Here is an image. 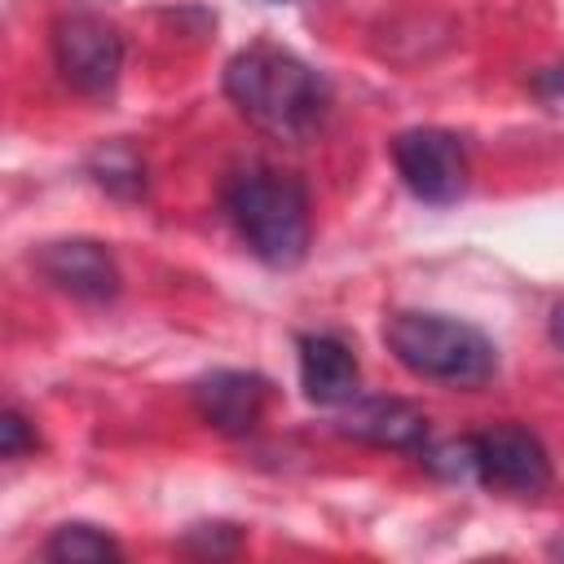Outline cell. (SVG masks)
I'll use <instances>...</instances> for the list:
<instances>
[{
  "instance_id": "obj_10",
  "label": "cell",
  "mask_w": 564,
  "mask_h": 564,
  "mask_svg": "<svg viewBox=\"0 0 564 564\" xmlns=\"http://www.w3.org/2000/svg\"><path fill=\"white\" fill-rule=\"evenodd\" d=\"M300 388L313 405H348L361 388L357 357L335 335H300Z\"/></svg>"
},
{
  "instance_id": "obj_4",
  "label": "cell",
  "mask_w": 564,
  "mask_h": 564,
  "mask_svg": "<svg viewBox=\"0 0 564 564\" xmlns=\"http://www.w3.org/2000/svg\"><path fill=\"white\" fill-rule=\"evenodd\" d=\"M53 66L75 93L106 97L123 70V40L115 22H106L93 9L62 13L53 22Z\"/></svg>"
},
{
  "instance_id": "obj_9",
  "label": "cell",
  "mask_w": 564,
  "mask_h": 564,
  "mask_svg": "<svg viewBox=\"0 0 564 564\" xmlns=\"http://www.w3.org/2000/svg\"><path fill=\"white\" fill-rule=\"evenodd\" d=\"M189 397L207 427H216L225 436H247V432H256V423L264 414L269 383L256 370H212L189 388Z\"/></svg>"
},
{
  "instance_id": "obj_16",
  "label": "cell",
  "mask_w": 564,
  "mask_h": 564,
  "mask_svg": "<svg viewBox=\"0 0 564 564\" xmlns=\"http://www.w3.org/2000/svg\"><path fill=\"white\" fill-rule=\"evenodd\" d=\"M551 339H555V348H564V304L551 313Z\"/></svg>"
},
{
  "instance_id": "obj_14",
  "label": "cell",
  "mask_w": 564,
  "mask_h": 564,
  "mask_svg": "<svg viewBox=\"0 0 564 564\" xmlns=\"http://www.w3.org/2000/svg\"><path fill=\"white\" fill-rule=\"evenodd\" d=\"M26 449H35V432L26 427V419L18 410H4V419H0V454L4 458H22Z\"/></svg>"
},
{
  "instance_id": "obj_11",
  "label": "cell",
  "mask_w": 564,
  "mask_h": 564,
  "mask_svg": "<svg viewBox=\"0 0 564 564\" xmlns=\"http://www.w3.org/2000/svg\"><path fill=\"white\" fill-rule=\"evenodd\" d=\"M44 560L57 564H101V560H123V546L101 533L97 524H62L44 542Z\"/></svg>"
},
{
  "instance_id": "obj_12",
  "label": "cell",
  "mask_w": 564,
  "mask_h": 564,
  "mask_svg": "<svg viewBox=\"0 0 564 564\" xmlns=\"http://www.w3.org/2000/svg\"><path fill=\"white\" fill-rule=\"evenodd\" d=\"M93 172H97V181H101L110 194H141V163H137V154L123 150V145L101 150L97 163H93Z\"/></svg>"
},
{
  "instance_id": "obj_5",
  "label": "cell",
  "mask_w": 564,
  "mask_h": 564,
  "mask_svg": "<svg viewBox=\"0 0 564 564\" xmlns=\"http://www.w3.org/2000/svg\"><path fill=\"white\" fill-rule=\"evenodd\" d=\"M392 163L419 203L449 207L467 189V150L445 128H405L392 141Z\"/></svg>"
},
{
  "instance_id": "obj_6",
  "label": "cell",
  "mask_w": 564,
  "mask_h": 564,
  "mask_svg": "<svg viewBox=\"0 0 564 564\" xmlns=\"http://www.w3.org/2000/svg\"><path fill=\"white\" fill-rule=\"evenodd\" d=\"M471 441H476V480L480 485L520 494V498H538L551 485V458L529 427L502 423Z\"/></svg>"
},
{
  "instance_id": "obj_1",
  "label": "cell",
  "mask_w": 564,
  "mask_h": 564,
  "mask_svg": "<svg viewBox=\"0 0 564 564\" xmlns=\"http://www.w3.org/2000/svg\"><path fill=\"white\" fill-rule=\"evenodd\" d=\"M225 93L251 128H260L278 141L313 137L330 106L322 75L304 57L273 48V44L238 48L225 66Z\"/></svg>"
},
{
  "instance_id": "obj_17",
  "label": "cell",
  "mask_w": 564,
  "mask_h": 564,
  "mask_svg": "<svg viewBox=\"0 0 564 564\" xmlns=\"http://www.w3.org/2000/svg\"><path fill=\"white\" fill-rule=\"evenodd\" d=\"M551 555H555V560H564V538H560V542H551Z\"/></svg>"
},
{
  "instance_id": "obj_3",
  "label": "cell",
  "mask_w": 564,
  "mask_h": 564,
  "mask_svg": "<svg viewBox=\"0 0 564 564\" xmlns=\"http://www.w3.org/2000/svg\"><path fill=\"white\" fill-rule=\"evenodd\" d=\"M383 344L410 375L449 388H480L498 370V352L489 335L445 313H419V308L392 313L383 322Z\"/></svg>"
},
{
  "instance_id": "obj_8",
  "label": "cell",
  "mask_w": 564,
  "mask_h": 564,
  "mask_svg": "<svg viewBox=\"0 0 564 564\" xmlns=\"http://www.w3.org/2000/svg\"><path fill=\"white\" fill-rule=\"evenodd\" d=\"M339 432L397 454H423L427 449V414L401 397H352L339 405Z\"/></svg>"
},
{
  "instance_id": "obj_7",
  "label": "cell",
  "mask_w": 564,
  "mask_h": 564,
  "mask_svg": "<svg viewBox=\"0 0 564 564\" xmlns=\"http://www.w3.org/2000/svg\"><path fill=\"white\" fill-rule=\"evenodd\" d=\"M35 269L48 286H57L75 300H88V304H106L119 295V264L93 238H62V242L40 247Z\"/></svg>"
},
{
  "instance_id": "obj_15",
  "label": "cell",
  "mask_w": 564,
  "mask_h": 564,
  "mask_svg": "<svg viewBox=\"0 0 564 564\" xmlns=\"http://www.w3.org/2000/svg\"><path fill=\"white\" fill-rule=\"evenodd\" d=\"M194 533L203 538V546H189V551H203V555H229V551H238V529L234 524H198Z\"/></svg>"
},
{
  "instance_id": "obj_13",
  "label": "cell",
  "mask_w": 564,
  "mask_h": 564,
  "mask_svg": "<svg viewBox=\"0 0 564 564\" xmlns=\"http://www.w3.org/2000/svg\"><path fill=\"white\" fill-rule=\"evenodd\" d=\"M423 463L445 480H476V441L463 436V441L432 445V449H423Z\"/></svg>"
},
{
  "instance_id": "obj_2",
  "label": "cell",
  "mask_w": 564,
  "mask_h": 564,
  "mask_svg": "<svg viewBox=\"0 0 564 564\" xmlns=\"http://www.w3.org/2000/svg\"><path fill=\"white\" fill-rule=\"evenodd\" d=\"M225 212L247 251L269 269H295L308 256V194L295 176L273 167H247L229 181Z\"/></svg>"
}]
</instances>
